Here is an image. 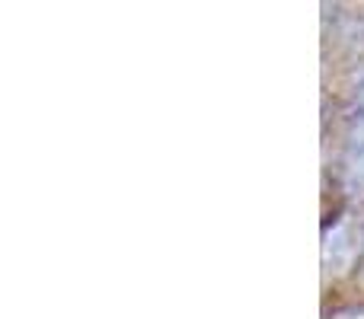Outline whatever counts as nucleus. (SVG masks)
Segmentation results:
<instances>
[{"mask_svg":"<svg viewBox=\"0 0 364 319\" xmlns=\"http://www.w3.org/2000/svg\"><path fill=\"white\" fill-rule=\"evenodd\" d=\"M346 175H348V188H352V195H364V87L358 90V96H355Z\"/></svg>","mask_w":364,"mask_h":319,"instance_id":"nucleus-1","label":"nucleus"}]
</instances>
